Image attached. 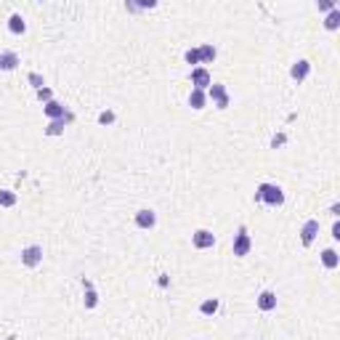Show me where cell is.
<instances>
[{
  "label": "cell",
  "mask_w": 340,
  "mask_h": 340,
  "mask_svg": "<svg viewBox=\"0 0 340 340\" xmlns=\"http://www.w3.org/2000/svg\"><path fill=\"white\" fill-rule=\"evenodd\" d=\"M255 202H266L271 207H282L285 205V192L279 183H260L255 189Z\"/></svg>",
  "instance_id": "cell-1"
},
{
  "label": "cell",
  "mask_w": 340,
  "mask_h": 340,
  "mask_svg": "<svg viewBox=\"0 0 340 340\" xmlns=\"http://www.w3.org/2000/svg\"><path fill=\"white\" fill-rule=\"evenodd\" d=\"M234 255L237 258H244V255H250V250H253V239H250V234H247V226H239L237 229V234H234Z\"/></svg>",
  "instance_id": "cell-2"
},
{
  "label": "cell",
  "mask_w": 340,
  "mask_h": 340,
  "mask_svg": "<svg viewBox=\"0 0 340 340\" xmlns=\"http://www.w3.org/2000/svg\"><path fill=\"white\" fill-rule=\"evenodd\" d=\"M207 99L215 104V109H221V112L229 109V101H231V99H229V90H226L221 83H210V85H207Z\"/></svg>",
  "instance_id": "cell-3"
},
{
  "label": "cell",
  "mask_w": 340,
  "mask_h": 340,
  "mask_svg": "<svg viewBox=\"0 0 340 340\" xmlns=\"http://www.w3.org/2000/svg\"><path fill=\"white\" fill-rule=\"evenodd\" d=\"M22 263H24L27 269L40 266V263H43V247H40V244H29V247H24V250H22Z\"/></svg>",
  "instance_id": "cell-4"
},
{
  "label": "cell",
  "mask_w": 340,
  "mask_h": 340,
  "mask_svg": "<svg viewBox=\"0 0 340 340\" xmlns=\"http://www.w3.org/2000/svg\"><path fill=\"white\" fill-rule=\"evenodd\" d=\"M192 244L197 247V250H210V247L215 244V234L207 229H197L192 234Z\"/></svg>",
  "instance_id": "cell-5"
},
{
  "label": "cell",
  "mask_w": 340,
  "mask_h": 340,
  "mask_svg": "<svg viewBox=\"0 0 340 340\" xmlns=\"http://www.w3.org/2000/svg\"><path fill=\"white\" fill-rule=\"evenodd\" d=\"M189 80H192V85H194V88L207 90V85L213 83V77H210V72H207L205 67H194V69H192V74H189Z\"/></svg>",
  "instance_id": "cell-6"
},
{
  "label": "cell",
  "mask_w": 340,
  "mask_h": 340,
  "mask_svg": "<svg viewBox=\"0 0 340 340\" xmlns=\"http://www.w3.org/2000/svg\"><path fill=\"white\" fill-rule=\"evenodd\" d=\"M316 234H319V221L311 218V221H306L303 229H300V242H303L306 247H311L314 239H316Z\"/></svg>",
  "instance_id": "cell-7"
},
{
  "label": "cell",
  "mask_w": 340,
  "mask_h": 340,
  "mask_svg": "<svg viewBox=\"0 0 340 340\" xmlns=\"http://www.w3.org/2000/svg\"><path fill=\"white\" fill-rule=\"evenodd\" d=\"M136 226L138 229H154L157 226V213L149 210V207H141L136 213Z\"/></svg>",
  "instance_id": "cell-8"
},
{
  "label": "cell",
  "mask_w": 340,
  "mask_h": 340,
  "mask_svg": "<svg viewBox=\"0 0 340 340\" xmlns=\"http://www.w3.org/2000/svg\"><path fill=\"white\" fill-rule=\"evenodd\" d=\"M308 74H311V61H306V59L295 61L292 69H290V77H292V80H298V83H303Z\"/></svg>",
  "instance_id": "cell-9"
},
{
  "label": "cell",
  "mask_w": 340,
  "mask_h": 340,
  "mask_svg": "<svg viewBox=\"0 0 340 340\" xmlns=\"http://www.w3.org/2000/svg\"><path fill=\"white\" fill-rule=\"evenodd\" d=\"M74 117L67 112L64 117H59V120H51L48 122V128H45V136H61V133H64V128L69 125V122H72Z\"/></svg>",
  "instance_id": "cell-10"
},
{
  "label": "cell",
  "mask_w": 340,
  "mask_h": 340,
  "mask_svg": "<svg viewBox=\"0 0 340 340\" xmlns=\"http://www.w3.org/2000/svg\"><path fill=\"white\" fill-rule=\"evenodd\" d=\"M43 112H45V117H48V120H59V117H64V115H67V109H64V104H59L56 99H51V101H45V106H43Z\"/></svg>",
  "instance_id": "cell-11"
},
{
  "label": "cell",
  "mask_w": 340,
  "mask_h": 340,
  "mask_svg": "<svg viewBox=\"0 0 340 340\" xmlns=\"http://www.w3.org/2000/svg\"><path fill=\"white\" fill-rule=\"evenodd\" d=\"M19 67V53H13V51H3L0 53V69L3 72H13Z\"/></svg>",
  "instance_id": "cell-12"
},
{
  "label": "cell",
  "mask_w": 340,
  "mask_h": 340,
  "mask_svg": "<svg viewBox=\"0 0 340 340\" xmlns=\"http://www.w3.org/2000/svg\"><path fill=\"white\" fill-rule=\"evenodd\" d=\"M258 308L260 311H274L276 308V292H271V290H263L258 295Z\"/></svg>",
  "instance_id": "cell-13"
},
{
  "label": "cell",
  "mask_w": 340,
  "mask_h": 340,
  "mask_svg": "<svg viewBox=\"0 0 340 340\" xmlns=\"http://www.w3.org/2000/svg\"><path fill=\"white\" fill-rule=\"evenodd\" d=\"M8 29L13 35H24L27 32V22H24L22 13H11V16H8Z\"/></svg>",
  "instance_id": "cell-14"
},
{
  "label": "cell",
  "mask_w": 340,
  "mask_h": 340,
  "mask_svg": "<svg viewBox=\"0 0 340 340\" xmlns=\"http://www.w3.org/2000/svg\"><path fill=\"white\" fill-rule=\"evenodd\" d=\"M205 104H207V93L202 88H194L189 93V106L192 109H205Z\"/></svg>",
  "instance_id": "cell-15"
},
{
  "label": "cell",
  "mask_w": 340,
  "mask_h": 340,
  "mask_svg": "<svg viewBox=\"0 0 340 340\" xmlns=\"http://www.w3.org/2000/svg\"><path fill=\"white\" fill-rule=\"evenodd\" d=\"M199 64H213L215 61V56H218V51H215V45H210V43H205V45H199Z\"/></svg>",
  "instance_id": "cell-16"
},
{
  "label": "cell",
  "mask_w": 340,
  "mask_h": 340,
  "mask_svg": "<svg viewBox=\"0 0 340 340\" xmlns=\"http://www.w3.org/2000/svg\"><path fill=\"white\" fill-rule=\"evenodd\" d=\"M83 290H85V308H96V303H99V295H96L93 285H90L88 279H83Z\"/></svg>",
  "instance_id": "cell-17"
},
{
  "label": "cell",
  "mask_w": 340,
  "mask_h": 340,
  "mask_svg": "<svg viewBox=\"0 0 340 340\" xmlns=\"http://www.w3.org/2000/svg\"><path fill=\"white\" fill-rule=\"evenodd\" d=\"M322 263L327 266V269H337V266H340V258H337V253L332 250V247L322 253Z\"/></svg>",
  "instance_id": "cell-18"
},
{
  "label": "cell",
  "mask_w": 340,
  "mask_h": 340,
  "mask_svg": "<svg viewBox=\"0 0 340 340\" xmlns=\"http://www.w3.org/2000/svg\"><path fill=\"white\" fill-rule=\"evenodd\" d=\"M16 192H11V189H0V207H13L16 205Z\"/></svg>",
  "instance_id": "cell-19"
},
{
  "label": "cell",
  "mask_w": 340,
  "mask_h": 340,
  "mask_svg": "<svg viewBox=\"0 0 340 340\" xmlns=\"http://www.w3.org/2000/svg\"><path fill=\"white\" fill-rule=\"evenodd\" d=\"M324 27H327L330 32H335V29L340 27V11H337V8L327 11V19H324Z\"/></svg>",
  "instance_id": "cell-20"
},
{
  "label": "cell",
  "mask_w": 340,
  "mask_h": 340,
  "mask_svg": "<svg viewBox=\"0 0 340 340\" xmlns=\"http://www.w3.org/2000/svg\"><path fill=\"white\" fill-rule=\"evenodd\" d=\"M199 311H202L205 316L215 314V311H218V300H215V298H207V300H202V306H199Z\"/></svg>",
  "instance_id": "cell-21"
},
{
  "label": "cell",
  "mask_w": 340,
  "mask_h": 340,
  "mask_svg": "<svg viewBox=\"0 0 340 340\" xmlns=\"http://www.w3.org/2000/svg\"><path fill=\"white\" fill-rule=\"evenodd\" d=\"M183 61H186V64H192V67H197V64H199V51H197V48H189L186 53H183Z\"/></svg>",
  "instance_id": "cell-22"
},
{
  "label": "cell",
  "mask_w": 340,
  "mask_h": 340,
  "mask_svg": "<svg viewBox=\"0 0 340 340\" xmlns=\"http://www.w3.org/2000/svg\"><path fill=\"white\" fill-rule=\"evenodd\" d=\"M316 8L319 11H332V8H337V0H316Z\"/></svg>",
  "instance_id": "cell-23"
},
{
  "label": "cell",
  "mask_w": 340,
  "mask_h": 340,
  "mask_svg": "<svg viewBox=\"0 0 340 340\" xmlns=\"http://www.w3.org/2000/svg\"><path fill=\"white\" fill-rule=\"evenodd\" d=\"M37 99H40L43 104H45V101H51V99H53V90H51V88H45V85L37 88Z\"/></svg>",
  "instance_id": "cell-24"
},
{
  "label": "cell",
  "mask_w": 340,
  "mask_h": 340,
  "mask_svg": "<svg viewBox=\"0 0 340 340\" xmlns=\"http://www.w3.org/2000/svg\"><path fill=\"white\" fill-rule=\"evenodd\" d=\"M29 83H32V88H35V90L45 85V80H43V77H40L37 72H29Z\"/></svg>",
  "instance_id": "cell-25"
},
{
  "label": "cell",
  "mask_w": 340,
  "mask_h": 340,
  "mask_svg": "<svg viewBox=\"0 0 340 340\" xmlns=\"http://www.w3.org/2000/svg\"><path fill=\"white\" fill-rule=\"evenodd\" d=\"M160 0H138V8L141 11H152V8H157Z\"/></svg>",
  "instance_id": "cell-26"
},
{
  "label": "cell",
  "mask_w": 340,
  "mask_h": 340,
  "mask_svg": "<svg viewBox=\"0 0 340 340\" xmlns=\"http://www.w3.org/2000/svg\"><path fill=\"white\" fill-rule=\"evenodd\" d=\"M99 122H101V125H112V122H115V112H101Z\"/></svg>",
  "instance_id": "cell-27"
},
{
  "label": "cell",
  "mask_w": 340,
  "mask_h": 340,
  "mask_svg": "<svg viewBox=\"0 0 340 340\" xmlns=\"http://www.w3.org/2000/svg\"><path fill=\"white\" fill-rule=\"evenodd\" d=\"M125 8H128V13H141V8H138V0H125Z\"/></svg>",
  "instance_id": "cell-28"
},
{
  "label": "cell",
  "mask_w": 340,
  "mask_h": 340,
  "mask_svg": "<svg viewBox=\"0 0 340 340\" xmlns=\"http://www.w3.org/2000/svg\"><path fill=\"white\" fill-rule=\"evenodd\" d=\"M332 237H335V239H340V223H337V221L332 223Z\"/></svg>",
  "instance_id": "cell-29"
},
{
  "label": "cell",
  "mask_w": 340,
  "mask_h": 340,
  "mask_svg": "<svg viewBox=\"0 0 340 340\" xmlns=\"http://www.w3.org/2000/svg\"><path fill=\"white\" fill-rule=\"evenodd\" d=\"M37 3H43V0H37Z\"/></svg>",
  "instance_id": "cell-30"
}]
</instances>
